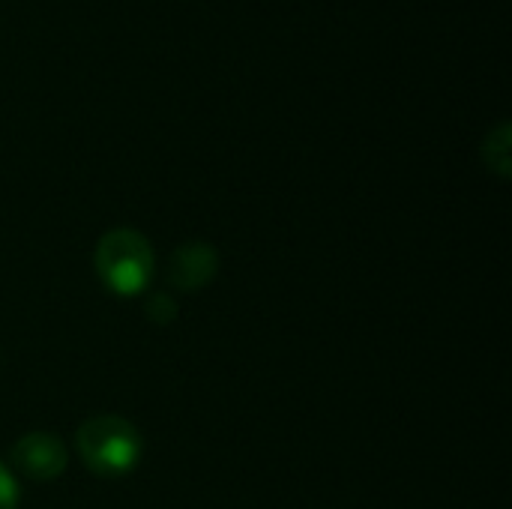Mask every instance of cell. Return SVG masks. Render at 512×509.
I'll list each match as a JSON object with an SVG mask.
<instances>
[{"mask_svg":"<svg viewBox=\"0 0 512 509\" xmlns=\"http://www.w3.org/2000/svg\"><path fill=\"white\" fill-rule=\"evenodd\" d=\"M75 450L84 468L99 480H120L141 462L144 444L138 429L114 414L90 417L75 432Z\"/></svg>","mask_w":512,"mask_h":509,"instance_id":"obj_1","label":"cell"},{"mask_svg":"<svg viewBox=\"0 0 512 509\" xmlns=\"http://www.w3.org/2000/svg\"><path fill=\"white\" fill-rule=\"evenodd\" d=\"M93 267L99 282L117 294V297H135L147 291L153 270H156V255L153 246L144 234L132 228H114L102 234L93 252Z\"/></svg>","mask_w":512,"mask_h":509,"instance_id":"obj_2","label":"cell"},{"mask_svg":"<svg viewBox=\"0 0 512 509\" xmlns=\"http://www.w3.org/2000/svg\"><path fill=\"white\" fill-rule=\"evenodd\" d=\"M66 465H69V450L51 432H30L12 447V468L33 483L57 480L66 471Z\"/></svg>","mask_w":512,"mask_h":509,"instance_id":"obj_3","label":"cell"},{"mask_svg":"<svg viewBox=\"0 0 512 509\" xmlns=\"http://www.w3.org/2000/svg\"><path fill=\"white\" fill-rule=\"evenodd\" d=\"M216 273H219V252L204 240H189L171 252L168 282L177 291L195 294V291L207 288L216 279Z\"/></svg>","mask_w":512,"mask_h":509,"instance_id":"obj_4","label":"cell"},{"mask_svg":"<svg viewBox=\"0 0 512 509\" xmlns=\"http://www.w3.org/2000/svg\"><path fill=\"white\" fill-rule=\"evenodd\" d=\"M483 162L492 174H498L501 180H507L512 174V126L504 120L498 123L486 138H483Z\"/></svg>","mask_w":512,"mask_h":509,"instance_id":"obj_5","label":"cell"},{"mask_svg":"<svg viewBox=\"0 0 512 509\" xmlns=\"http://www.w3.org/2000/svg\"><path fill=\"white\" fill-rule=\"evenodd\" d=\"M147 318H150L153 324H162V327L171 324V321L177 318V303H174V297L165 294V291L147 297Z\"/></svg>","mask_w":512,"mask_h":509,"instance_id":"obj_6","label":"cell"},{"mask_svg":"<svg viewBox=\"0 0 512 509\" xmlns=\"http://www.w3.org/2000/svg\"><path fill=\"white\" fill-rule=\"evenodd\" d=\"M18 498H21L18 480H15L12 471L0 462V509H15L18 507Z\"/></svg>","mask_w":512,"mask_h":509,"instance_id":"obj_7","label":"cell"}]
</instances>
